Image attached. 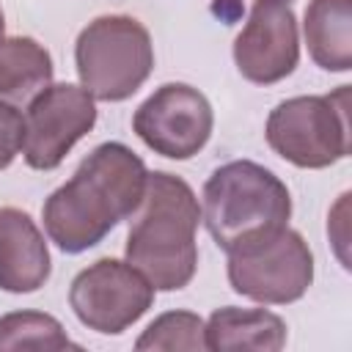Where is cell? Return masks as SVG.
Wrapping results in <instances>:
<instances>
[{"label": "cell", "mask_w": 352, "mask_h": 352, "mask_svg": "<svg viewBox=\"0 0 352 352\" xmlns=\"http://www.w3.org/2000/svg\"><path fill=\"white\" fill-rule=\"evenodd\" d=\"M146 162L124 143H99L41 206L47 236L63 253L99 245L121 220L132 217L146 192Z\"/></svg>", "instance_id": "6da1fadb"}, {"label": "cell", "mask_w": 352, "mask_h": 352, "mask_svg": "<svg viewBox=\"0 0 352 352\" xmlns=\"http://www.w3.org/2000/svg\"><path fill=\"white\" fill-rule=\"evenodd\" d=\"M201 204L192 187L168 170H154L146 179V192L132 214L124 256L143 272L154 292L184 289L198 270L195 231Z\"/></svg>", "instance_id": "7a4b0ae2"}, {"label": "cell", "mask_w": 352, "mask_h": 352, "mask_svg": "<svg viewBox=\"0 0 352 352\" xmlns=\"http://www.w3.org/2000/svg\"><path fill=\"white\" fill-rule=\"evenodd\" d=\"M292 217L289 187L253 160H234L212 170L204 184L201 220L226 253L256 245L286 228Z\"/></svg>", "instance_id": "3957f363"}, {"label": "cell", "mask_w": 352, "mask_h": 352, "mask_svg": "<svg viewBox=\"0 0 352 352\" xmlns=\"http://www.w3.org/2000/svg\"><path fill=\"white\" fill-rule=\"evenodd\" d=\"M80 85L99 102L129 99L154 69V44L146 25L126 14L91 19L74 44Z\"/></svg>", "instance_id": "277c9868"}, {"label": "cell", "mask_w": 352, "mask_h": 352, "mask_svg": "<svg viewBox=\"0 0 352 352\" xmlns=\"http://www.w3.org/2000/svg\"><path fill=\"white\" fill-rule=\"evenodd\" d=\"M264 138L278 157L297 168L322 170L336 165L349 154V85L275 104L267 116Z\"/></svg>", "instance_id": "5b68a950"}, {"label": "cell", "mask_w": 352, "mask_h": 352, "mask_svg": "<svg viewBox=\"0 0 352 352\" xmlns=\"http://www.w3.org/2000/svg\"><path fill=\"white\" fill-rule=\"evenodd\" d=\"M226 272L236 294L261 305H289L314 283V253L302 234L286 226L256 245L228 253Z\"/></svg>", "instance_id": "8992f818"}, {"label": "cell", "mask_w": 352, "mask_h": 352, "mask_svg": "<svg viewBox=\"0 0 352 352\" xmlns=\"http://www.w3.org/2000/svg\"><path fill=\"white\" fill-rule=\"evenodd\" d=\"M69 305L88 330L118 336L154 305V286L129 261L99 258L74 275Z\"/></svg>", "instance_id": "52a82bcc"}, {"label": "cell", "mask_w": 352, "mask_h": 352, "mask_svg": "<svg viewBox=\"0 0 352 352\" xmlns=\"http://www.w3.org/2000/svg\"><path fill=\"white\" fill-rule=\"evenodd\" d=\"M96 124V99L74 82H50L28 102L22 154L33 170H55Z\"/></svg>", "instance_id": "ba28073f"}, {"label": "cell", "mask_w": 352, "mask_h": 352, "mask_svg": "<svg viewBox=\"0 0 352 352\" xmlns=\"http://www.w3.org/2000/svg\"><path fill=\"white\" fill-rule=\"evenodd\" d=\"M214 113L209 99L187 82L160 85L132 116L135 135L168 160L195 157L212 138Z\"/></svg>", "instance_id": "9c48e42d"}, {"label": "cell", "mask_w": 352, "mask_h": 352, "mask_svg": "<svg viewBox=\"0 0 352 352\" xmlns=\"http://www.w3.org/2000/svg\"><path fill=\"white\" fill-rule=\"evenodd\" d=\"M300 60L297 16L283 0H256L245 28L234 38V63L256 85L289 77Z\"/></svg>", "instance_id": "30bf717a"}, {"label": "cell", "mask_w": 352, "mask_h": 352, "mask_svg": "<svg viewBox=\"0 0 352 352\" xmlns=\"http://www.w3.org/2000/svg\"><path fill=\"white\" fill-rule=\"evenodd\" d=\"M50 272V248L36 220L16 206H0V289L30 294L47 283Z\"/></svg>", "instance_id": "8fae6325"}, {"label": "cell", "mask_w": 352, "mask_h": 352, "mask_svg": "<svg viewBox=\"0 0 352 352\" xmlns=\"http://www.w3.org/2000/svg\"><path fill=\"white\" fill-rule=\"evenodd\" d=\"M206 349H258L278 352L286 346V322L267 308L223 305L204 322Z\"/></svg>", "instance_id": "7c38bea8"}, {"label": "cell", "mask_w": 352, "mask_h": 352, "mask_svg": "<svg viewBox=\"0 0 352 352\" xmlns=\"http://www.w3.org/2000/svg\"><path fill=\"white\" fill-rule=\"evenodd\" d=\"M311 60L324 72L352 69V0H311L302 16Z\"/></svg>", "instance_id": "4fadbf2b"}, {"label": "cell", "mask_w": 352, "mask_h": 352, "mask_svg": "<svg viewBox=\"0 0 352 352\" xmlns=\"http://www.w3.org/2000/svg\"><path fill=\"white\" fill-rule=\"evenodd\" d=\"M52 82V55L30 36L0 38V102L28 104Z\"/></svg>", "instance_id": "5bb4252c"}, {"label": "cell", "mask_w": 352, "mask_h": 352, "mask_svg": "<svg viewBox=\"0 0 352 352\" xmlns=\"http://www.w3.org/2000/svg\"><path fill=\"white\" fill-rule=\"evenodd\" d=\"M80 349L63 324L41 311H11L0 316V352L8 349Z\"/></svg>", "instance_id": "9a60e30c"}, {"label": "cell", "mask_w": 352, "mask_h": 352, "mask_svg": "<svg viewBox=\"0 0 352 352\" xmlns=\"http://www.w3.org/2000/svg\"><path fill=\"white\" fill-rule=\"evenodd\" d=\"M135 349H206L204 319L192 311H168L140 333Z\"/></svg>", "instance_id": "2e32d148"}, {"label": "cell", "mask_w": 352, "mask_h": 352, "mask_svg": "<svg viewBox=\"0 0 352 352\" xmlns=\"http://www.w3.org/2000/svg\"><path fill=\"white\" fill-rule=\"evenodd\" d=\"M25 143V116L16 104L0 102V170H6Z\"/></svg>", "instance_id": "e0dca14e"}, {"label": "cell", "mask_w": 352, "mask_h": 352, "mask_svg": "<svg viewBox=\"0 0 352 352\" xmlns=\"http://www.w3.org/2000/svg\"><path fill=\"white\" fill-rule=\"evenodd\" d=\"M0 38H6V16H3V8H0Z\"/></svg>", "instance_id": "ac0fdd59"}, {"label": "cell", "mask_w": 352, "mask_h": 352, "mask_svg": "<svg viewBox=\"0 0 352 352\" xmlns=\"http://www.w3.org/2000/svg\"><path fill=\"white\" fill-rule=\"evenodd\" d=\"M283 3H292V0H283Z\"/></svg>", "instance_id": "d6986e66"}]
</instances>
